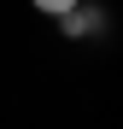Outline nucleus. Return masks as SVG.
<instances>
[{
	"mask_svg": "<svg viewBox=\"0 0 123 129\" xmlns=\"http://www.w3.org/2000/svg\"><path fill=\"white\" fill-rule=\"evenodd\" d=\"M59 24H65V35H70V41H82V35H94V29H100V6L76 0L70 12H59Z\"/></svg>",
	"mask_w": 123,
	"mask_h": 129,
	"instance_id": "nucleus-1",
	"label": "nucleus"
},
{
	"mask_svg": "<svg viewBox=\"0 0 123 129\" xmlns=\"http://www.w3.org/2000/svg\"><path fill=\"white\" fill-rule=\"evenodd\" d=\"M29 6H35V12H47V18H59V12H70V6H76V0H29Z\"/></svg>",
	"mask_w": 123,
	"mask_h": 129,
	"instance_id": "nucleus-2",
	"label": "nucleus"
}]
</instances>
